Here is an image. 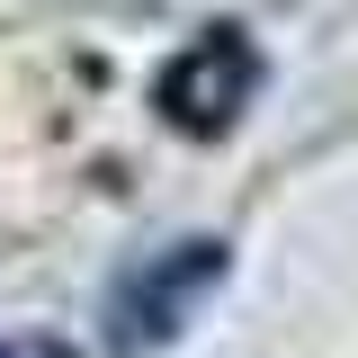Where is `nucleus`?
Returning <instances> with one entry per match:
<instances>
[{"label":"nucleus","mask_w":358,"mask_h":358,"mask_svg":"<svg viewBox=\"0 0 358 358\" xmlns=\"http://www.w3.org/2000/svg\"><path fill=\"white\" fill-rule=\"evenodd\" d=\"M224 278H233V251H224L215 233H188V242H162V251L126 260L117 287H108V350H117V358L171 350Z\"/></svg>","instance_id":"obj_1"},{"label":"nucleus","mask_w":358,"mask_h":358,"mask_svg":"<svg viewBox=\"0 0 358 358\" xmlns=\"http://www.w3.org/2000/svg\"><path fill=\"white\" fill-rule=\"evenodd\" d=\"M251 90H260V45L242 36V27H206V36L162 72V117H171L179 134H224L251 108Z\"/></svg>","instance_id":"obj_2"},{"label":"nucleus","mask_w":358,"mask_h":358,"mask_svg":"<svg viewBox=\"0 0 358 358\" xmlns=\"http://www.w3.org/2000/svg\"><path fill=\"white\" fill-rule=\"evenodd\" d=\"M0 358H81L72 341H45V331H0Z\"/></svg>","instance_id":"obj_3"}]
</instances>
